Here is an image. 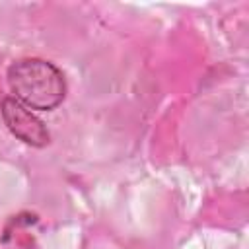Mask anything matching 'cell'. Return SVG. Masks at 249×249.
Instances as JSON below:
<instances>
[{
  "label": "cell",
  "mask_w": 249,
  "mask_h": 249,
  "mask_svg": "<svg viewBox=\"0 0 249 249\" xmlns=\"http://www.w3.org/2000/svg\"><path fill=\"white\" fill-rule=\"evenodd\" d=\"M2 119L10 132L31 146H47L49 144V130L47 126L18 99L6 97L2 101Z\"/></svg>",
  "instance_id": "obj_2"
},
{
  "label": "cell",
  "mask_w": 249,
  "mask_h": 249,
  "mask_svg": "<svg viewBox=\"0 0 249 249\" xmlns=\"http://www.w3.org/2000/svg\"><path fill=\"white\" fill-rule=\"evenodd\" d=\"M8 84L21 105L39 111L54 109L66 93L62 72L43 58H21L8 68Z\"/></svg>",
  "instance_id": "obj_1"
}]
</instances>
